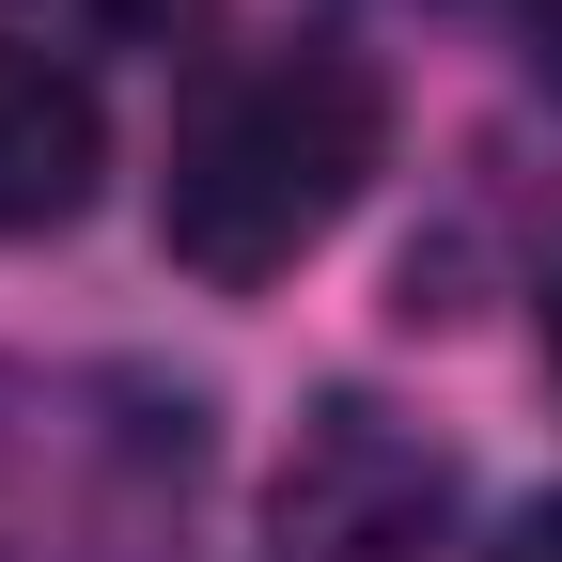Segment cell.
Returning a JSON list of instances; mask_svg holds the SVG:
<instances>
[{"label": "cell", "mask_w": 562, "mask_h": 562, "mask_svg": "<svg viewBox=\"0 0 562 562\" xmlns=\"http://www.w3.org/2000/svg\"><path fill=\"white\" fill-rule=\"evenodd\" d=\"M375 140H391V94L360 47H266L235 79H203L188 125H172V172H157V250L188 281H281L297 250L344 235V203L375 188Z\"/></svg>", "instance_id": "1"}, {"label": "cell", "mask_w": 562, "mask_h": 562, "mask_svg": "<svg viewBox=\"0 0 562 562\" xmlns=\"http://www.w3.org/2000/svg\"><path fill=\"white\" fill-rule=\"evenodd\" d=\"M188 453V406L125 375H0V562H140Z\"/></svg>", "instance_id": "2"}, {"label": "cell", "mask_w": 562, "mask_h": 562, "mask_svg": "<svg viewBox=\"0 0 562 562\" xmlns=\"http://www.w3.org/2000/svg\"><path fill=\"white\" fill-rule=\"evenodd\" d=\"M110 172V110L63 47H16L0 32V235H63Z\"/></svg>", "instance_id": "3"}, {"label": "cell", "mask_w": 562, "mask_h": 562, "mask_svg": "<svg viewBox=\"0 0 562 562\" xmlns=\"http://www.w3.org/2000/svg\"><path fill=\"white\" fill-rule=\"evenodd\" d=\"M516 47H531V79L562 94V0H516Z\"/></svg>", "instance_id": "4"}, {"label": "cell", "mask_w": 562, "mask_h": 562, "mask_svg": "<svg viewBox=\"0 0 562 562\" xmlns=\"http://www.w3.org/2000/svg\"><path fill=\"white\" fill-rule=\"evenodd\" d=\"M501 562H562V501H531V516L501 531Z\"/></svg>", "instance_id": "5"}, {"label": "cell", "mask_w": 562, "mask_h": 562, "mask_svg": "<svg viewBox=\"0 0 562 562\" xmlns=\"http://www.w3.org/2000/svg\"><path fill=\"white\" fill-rule=\"evenodd\" d=\"M63 16H110V32H140V16H172V0H63Z\"/></svg>", "instance_id": "6"}, {"label": "cell", "mask_w": 562, "mask_h": 562, "mask_svg": "<svg viewBox=\"0 0 562 562\" xmlns=\"http://www.w3.org/2000/svg\"><path fill=\"white\" fill-rule=\"evenodd\" d=\"M547 375H562V297H547Z\"/></svg>", "instance_id": "7"}]
</instances>
